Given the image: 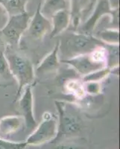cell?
<instances>
[{
    "instance_id": "cell-20",
    "label": "cell",
    "mask_w": 120,
    "mask_h": 149,
    "mask_svg": "<svg viewBox=\"0 0 120 149\" xmlns=\"http://www.w3.org/2000/svg\"><path fill=\"white\" fill-rule=\"evenodd\" d=\"M0 78L5 80L14 79L9 69L8 63L5 58L4 51L2 50H0Z\"/></svg>"
},
{
    "instance_id": "cell-2",
    "label": "cell",
    "mask_w": 120,
    "mask_h": 149,
    "mask_svg": "<svg viewBox=\"0 0 120 149\" xmlns=\"http://www.w3.org/2000/svg\"><path fill=\"white\" fill-rule=\"evenodd\" d=\"M55 107L58 113V134L51 143H59L64 138L78 135L83 128L77 105L63 101H55Z\"/></svg>"
},
{
    "instance_id": "cell-9",
    "label": "cell",
    "mask_w": 120,
    "mask_h": 149,
    "mask_svg": "<svg viewBox=\"0 0 120 149\" xmlns=\"http://www.w3.org/2000/svg\"><path fill=\"white\" fill-rule=\"evenodd\" d=\"M71 23L77 29L93 12L97 0H69Z\"/></svg>"
},
{
    "instance_id": "cell-12",
    "label": "cell",
    "mask_w": 120,
    "mask_h": 149,
    "mask_svg": "<svg viewBox=\"0 0 120 149\" xmlns=\"http://www.w3.org/2000/svg\"><path fill=\"white\" fill-rule=\"evenodd\" d=\"M51 21V37L61 35L71 24V16L69 10H62L53 14L49 19Z\"/></svg>"
},
{
    "instance_id": "cell-3",
    "label": "cell",
    "mask_w": 120,
    "mask_h": 149,
    "mask_svg": "<svg viewBox=\"0 0 120 149\" xmlns=\"http://www.w3.org/2000/svg\"><path fill=\"white\" fill-rule=\"evenodd\" d=\"M59 42V54L66 60L91 52L96 48L105 45L96 37L80 32L63 33Z\"/></svg>"
},
{
    "instance_id": "cell-17",
    "label": "cell",
    "mask_w": 120,
    "mask_h": 149,
    "mask_svg": "<svg viewBox=\"0 0 120 149\" xmlns=\"http://www.w3.org/2000/svg\"><path fill=\"white\" fill-rule=\"evenodd\" d=\"M98 40L107 45H119V29H107L100 31L98 37H96Z\"/></svg>"
},
{
    "instance_id": "cell-26",
    "label": "cell",
    "mask_w": 120,
    "mask_h": 149,
    "mask_svg": "<svg viewBox=\"0 0 120 149\" xmlns=\"http://www.w3.org/2000/svg\"><path fill=\"white\" fill-rule=\"evenodd\" d=\"M1 44H2V40L0 39V46H1Z\"/></svg>"
},
{
    "instance_id": "cell-5",
    "label": "cell",
    "mask_w": 120,
    "mask_h": 149,
    "mask_svg": "<svg viewBox=\"0 0 120 149\" xmlns=\"http://www.w3.org/2000/svg\"><path fill=\"white\" fill-rule=\"evenodd\" d=\"M110 16V22L118 29L119 10H111L107 0H97V3L90 17L78 27V32L93 35L95 28L103 17Z\"/></svg>"
},
{
    "instance_id": "cell-16",
    "label": "cell",
    "mask_w": 120,
    "mask_h": 149,
    "mask_svg": "<svg viewBox=\"0 0 120 149\" xmlns=\"http://www.w3.org/2000/svg\"><path fill=\"white\" fill-rule=\"evenodd\" d=\"M29 0H0V5L7 10L9 16L17 15L26 12Z\"/></svg>"
},
{
    "instance_id": "cell-18",
    "label": "cell",
    "mask_w": 120,
    "mask_h": 149,
    "mask_svg": "<svg viewBox=\"0 0 120 149\" xmlns=\"http://www.w3.org/2000/svg\"><path fill=\"white\" fill-rule=\"evenodd\" d=\"M112 69L109 67H104L102 69L94 71L90 74H87L82 77V81L84 83L86 82H101L111 74Z\"/></svg>"
},
{
    "instance_id": "cell-8",
    "label": "cell",
    "mask_w": 120,
    "mask_h": 149,
    "mask_svg": "<svg viewBox=\"0 0 120 149\" xmlns=\"http://www.w3.org/2000/svg\"><path fill=\"white\" fill-rule=\"evenodd\" d=\"M40 5L41 3L38 5L36 12L34 15L31 16L26 31L28 35L34 40H42L46 34H50L52 30L51 21L42 14L40 12Z\"/></svg>"
},
{
    "instance_id": "cell-4",
    "label": "cell",
    "mask_w": 120,
    "mask_h": 149,
    "mask_svg": "<svg viewBox=\"0 0 120 149\" xmlns=\"http://www.w3.org/2000/svg\"><path fill=\"white\" fill-rule=\"evenodd\" d=\"M58 134V118L51 112H45L43 119L26 139L27 146H40L52 142Z\"/></svg>"
},
{
    "instance_id": "cell-24",
    "label": "cell",
    "mask_w": 120,
    "mask_h": 149,
    "mask_svg": "<svg viewBox=\"0 0 120 149\" xmlns=\"http://www.w3.org/2000/svg\"><path fill=\"white\" fill-rule=\"evenodd\" d=\"M54 149H84L81 146L78 145L71 143V142H61L58 143L57 146L54 147Z\"/></svg>"
},
{
    "instance_id": "cell-1",
    "label": "cell",
    "mask_w": 120,
    "mask_h": 149,
    "mask_svg": "<svg viewBox=\"0 0 120 149\" xmlns=\"http://www.w3.org/2000/svg\"><path fill=\"white\" fill-rule=\"evenodd\" d=\"M5 58L9 65L12 76L18 85L16 100L20 96L24 88L33 84L35 78V71L31 61L21 53L16 51L15 48L7 44L5 48Z\"/></svg>"
},
{
    "instance_id": "cell-22",
    "label": "cell",
    "mask_w": 120,
    "mask_h": 149,
    "mask_svg": "<svg viewBox=\"0 0 120 149\" xmlns=\"http://www.w3.org/2000/svg\"><path fill=\"white\" fill-rule=\"evenodd\" d=\"M26 146L27 144L26 142H11L0 137V149H24Z\"/></svg>"
},
{
    "instance_id": "cell-19",
    "label": "cell",
    "mask_w": 120,
    "mask_h": 149,
    "mask_svg": "<svg viewBox=\"0 0 120 149\" xmlns=\"http://www.w3.org/2000/svg\"><path fill=\"white\" fill-rule=\"evenodd\" d=\"M105 48L107 51V67L113 69L119 66V45L105 44Z\"/></svg>"
},
{
    "instance_id": "cell-6",
    "label": "cell",
    "mask_w": 120,
    "mask_h": 149,
    "mask_svg": "<svg viewBox=\"0 0 120 149\" xmlns=\"http://www.w3.org/2000/svg\"><path fill=\"white\" fill-rule=\"evenodd\" d=\"M31 15L27 11L9 17L5 27L0 31L7 40L8 44L13 47H19L23 34L29 26Z\"/></svg>"
},
{
    "instance_id": "cell-21",
    "label": "cell",
    "mask_w": 120,
    "mask_h": 149,
    "mask_svg": "<svg viewBox=\"0 0 120 149\" xmlns=\"http://www.w3.org/2000/svg\"><path fill=\"white\" fill-rule=\"evenodd\" d=\"M84 90L87 95H97L101 93L102 91V86L99 82H86L84 83Z\"/></svg>"
},
{
    "instance_id": "cell-14",
    "label": "cell",
    "mask_w": 120,
    "mask_h": 149,
    "mask_svg": "<svg viewBox=\"0 0 120 149\" xmlns=\"http://www.w3.org/2000/svg\"><path fill=\"white\" fill-rule=\"evenodd\" d=\"M62 10H69V0H44L40 5V12L48 19Z\"/></svg>"
},
{
    "instance_id": "cell-25",
    "label": "cell",
    "mask_w": 120,
    "mask_h": 149,
    "mask_svg": "<svg viewBox=\"0 0 120 149\" xmlns=\"http://www.w3.org/2000/svg\"><path fill=\"white\" fill-rule=\"evenodd\" d=\"M111 10H119V0H107Z\"/></svg>"
},
{
    "instance_id": "cell-11",
    "label": "cell",
    "mask_w": 120,
    "mask_h": 149,
    "mask_svg": "<svg viewBox=\"0 0 120 149\" xmlns=\"http://www.w3.org/2000/svg\"><path fill=\"white\" fill-rule=\"evenodd\" d=\"M60 63L61 60L59 55V42L58 41L52 50L44 57L43 59L37 66L35 73L37 74H41L54 71L56 69H58L60 66Z\"/></svg>"
},
{
    "instance_id": "cell-15",
    "label": "cell",
    "mask_w": 120,
    "mask_h": 149,
    "mask_svg": "<svg viewBox=\"0 0 120 149\" xmlns=\"http://www.w3.org/2000/svg\"><path fill=\"white\" fill-rule=\"evenodd\" d=\"M64 88L66 93L73 95L78 100H83L87 96L84 82L80 80L75 78L67 80L64 84Z\"/></svg>"
},
{
    "instance_id": "cell-10",
    "label": "cell",
    "mask_w": 120,
    "mask_h": 149,
    "mask_svg": "<svg viewBox=\"0 0 120 149\" xmlns=\"http://www.w3.org/2000/svg\"><path fill=\"white\" fill-rule=\"evenodd\" d=\"M19 98V107L22 112L26 127L27 129H34L37 125V123L34 113L33 84L26 86Z\"/></svg>"
},
{
    "instance_id": "cell-13",
    "label": "cell",
    "mask_w": 120,
    "mask_h": 149,
    "mask_svg": "<svg viewBox=\"0 0 120 149\" xmlns=\"http://www.w3.org/2000/svg\"><path fill=\"white\" fill-rule=\"evenodd\" d=\"M23 125L25 121L22 116H7L0 119V134L10 135L21 130Z\"/></svg>"
},
{
    "instance_id": "cell-23",
    "label": "cell",
    "mask_w": 120,
    "mask_h": 149,
    "mask_svg": "<svg viewBox=\"0 0 120 149\" xmlns=\"http://www.w3.org/2000/svg\"><path fill=\"white\" fill-rule=\"evenodd\" d=\"M9 14L2 5H0V31L2 30L9 19Z\"/></svg>"
},
{
    "instance_id": "cell-7",
    "label": "cell",
    "mask_w": 120,
    "mask_h": 149,
    "mask_svg": "<svg viewBox=\"0 0 120 149\" xmlns=\"http://www.w3.org/2000/svg\"><path fill=\"white\" fill-rule=\"evenodd\" d=\"M61 63L69 65L82 77L93 72L106 67L105 64L96 61L90 52L75 56L69 59L61 60Z\"/></svg>"
}]
</instances>
